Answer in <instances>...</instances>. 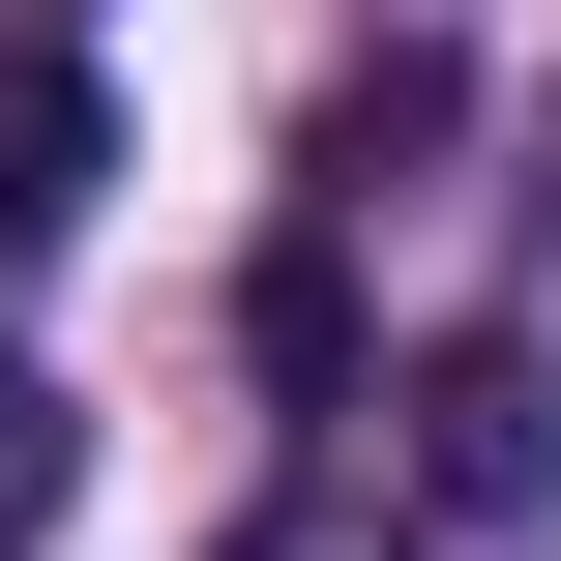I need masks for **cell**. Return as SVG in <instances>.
Masks as SVG:
<instances>
[{
	"label": "cell",
	"instance_id": "obj_1",
	"mask_svg": "<svg viewBox=\"0 0 561 561\" xmlns=\"http://www.w3.org/2000/svg\"><path fill=\"white\" fill-rule=\"evenodd\" d=\"M89 178H118V118H89V30H59V0H0V266H30Z\"/></svg>",
	"mask_w": 561,
	"mask_h": 561
},
{
	"label": "cell",
	"instance_id": "obj_2",
	"mask_svg": "<svg viewBox=\"0 0 561 561\" xmlns=\"http://www.w3.org/2000/svg\"><path fill=\"white\" fill-rule=\"evenodd\" d=\"M59 533V385H30V355H0V561Z\"/></svg>",
	"mask_w": 561,
	"mask_h": 561
},
{
	"label": "cell",
	"instance_id": "obj_3",
	"mask_svg": "<svg viewBox=\"0 0 561 561\" xmlns=\"http://www.w3.org/2000/svg\"><path fill=\"white\" fill-rule=\"evenodd\" d=\"M237 561H414V533H385V503H266Z\"/></svg>",
	"mask_w": 561,
	"mask_h": 561
}]
</instances>
